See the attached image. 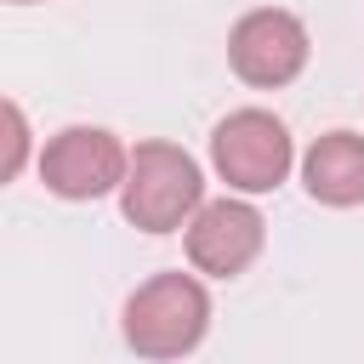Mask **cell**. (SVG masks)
Here are the masks:
<instances>
[{"label": "cell", "mask_w": 364, "mask_h": 364, "mask_svg": "<svg viewBox=\"0 0 364 364\" xmlns=\"http://www.w3.org/2000/svg\"><path fill=\"white\" fill-rule=\"evenodd\" d=\"M210 284L199 273H154L142 279L131 296H125V313H119V330H125V347L148 364H171V358H188L205 336H210Z\"/></svg>", "instance_id": "1"}, {"label": "cell", "mask_w": 364, "mask_h": 364, "mask_svg": "<svg viewBox=\"0 0 364 364\" xmlns=\"http://www.w3.org/2000/svg\"><path fill=\"white\" fill-rule=\"evenodd\" d=\"M296 165V136L273 108H233L210 131V171L216 182H228V193H273Z\"/></svg>", "instance_id": "3"}, {"label": "cell", "mask_w": 364, "mask_h": 364, "mask_svg": "<svg viewBox=\"0 0 364 364\" xmlns=\"http://www.w3.org/2000/svg\"><path fill=\"white\" fill-rule=\"evenodd\" d=\"M182 245H188V267L199 279H239L267 250V216L256 210V199L222 193V199L199 205V216L182 228Z\"/></svg>", "instance_id": "6"}, {"label": "cell", "mask_w": 364, "mask_h": 364, "mask_svg": "<svg viewBox=\"0 0 364 364\" xmlns=\"http://www.w3.org/2000/svg\"><path fill=\"white\" fill-rule=\"evenodd\" d=\"M307 57H313V34L284 6H250L228 28V68L250 91H284V85H296L307 74Z\"/></svg>", "instance_id": "4"}, {"label": "cell", "mask_w": 364, "mask_h": 364, "mask_svg": "<svg viewBox=\"0 0 364 364\" xmlns=\"http://www.w3.org/2000/svg\"><path fill=\"white\" fill-rule=\"evenodd\" d=\"M301 188L324 210L364 205V136L358 131H324L301 154Z\"/></svg>", "instance_id": "7"}, {"label": "cell", "mask_w": 364, "mask_h": 364, "mask_svg": "<svg viewBox=\"0 0 364 364\" xmlns=\"http://www.w3.org/2000/svg\"><path fill=\"white\" fill-rule=\"evenodd\" d=\"M199 205H205V171L182 142L148 136V142L131 148V171H125V188H119V210H125L131 228L176 233L199 216Z\"/></svg>", "instance_id": "2"}, {"label": "cell", "mask_w": 364, "mask_h": 364, "mask_svg": "<svg viewBox=\"0 0 364 364\" xmlns=\"http://www.w3.org/2000/svg\"><path fill=\"white\" fill-rule=\"evenodd\" d=\"M23 159H28V119L17 102H6V182L23 171Z\"/></svg>", "instance_id": "8"}, {"label": "cell", "mask_w": 364, "mask_h": 364, "mask_svg": "<svg viewBox=\"0 0 364 364\" xmlns=\"http://www.w3.org/2000/svg\"><path fill=\"white\" fill-rule=\"evenodd\" d=\"M125 171H131V148L108 125H63L40 148V182H46V193H57L68 205L119 193Z\"/></svg>", "instance_id": "5"}, {"label": "cell", "mask_w": 364, "mask_h": 364, "mask_svg": "<svg viewBox=\"0 0 364 364\" xmlns=\"http://www.w3.org/2000/svg\"><path fill=\"white\" fill-rule=\"evenodd\" d=\"M6 6H40V0H6Z\"/></svg>", "instance_id": "9"}]
</instances>
